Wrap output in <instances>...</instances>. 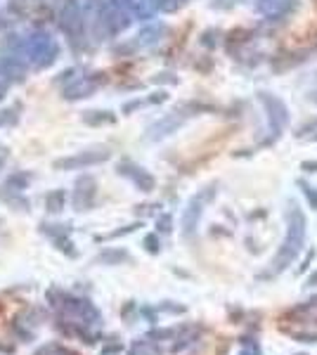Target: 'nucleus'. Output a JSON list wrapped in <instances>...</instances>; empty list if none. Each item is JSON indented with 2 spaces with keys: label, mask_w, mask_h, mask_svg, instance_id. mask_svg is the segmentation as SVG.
Returning <instances> with one entry per match:
<instances>
[{
  "label": "nucleus",
  "mask_w": 317,
  "mask_h": 355,
  "mask_svg": "<svg viewBox=\"0 0 317 355\" xmlns=\"http://www.w3.org/2000/svg\"><path fill=\"white\" fill-rule=\"evenodd\" d=\"M294 338L300 343H317V334H303V332H294Z\"/></svg>",
  "instance_id": "9d476101"
},
{
  "label": "nucleus",
  "mask_w": 317,
  "mask_h": 355,
  "mask_svg": "<svg viewBox=\"0 0 317 355\" xmlns=\"http://www.w3.org/2000/svg\"><path fill=\"white\" fill-rule=\"evenodd\" d=\"M144 246H147L149 254H159V239L154 235H147L144 237Z\"/></svg>",
  "instance_id": "1a4fd4ad"
},
{
  "label": "nucleus",
  "mask_w": 317,
  "mask_h": 355,
  "mask_svg": "<svg viewBox=\"0 0 317 355\" xmlns=\"http://www.w3.org/2000/svg\"><path fill=\"white\" fill-rule=\"evenodd\" d=\"M157 313H173V315H180V313H185V305L182 303H173V301H164V303H159L157 308Z\"/></svg>",
  "instance_id": "6e6552de"
},
{
  "label": "nucleus",
  "mask_w": 317,
  "mask_h": 355,
  "mask_svg": "<svg viewBox=\"0 0 317 355\" xmlns=\"http://www.w3.org/2000/svg\"><path fill=\"white\" fill-rule=\"evenodd\" d=\"M239 355H261V351H258L256 346H249V348H244V351H241Z\"/></svg>",
  "instance_id": "4468645a"
},
{
  "label": "nucleus",
  "mask_w": 317,
  "mask_h": 355,
  "mask_svg": "<svg viewBox=\"0 0 317 355\" xmlns=\"http://www.w3.org/2000/svg\"><path fill=\"white\" fill-rule=\"evenodd\" d=\"M294 8H296V0H256V10L270 19L287 17Z\"/></svg>",
  "instance_id": "39448f33"
},
{
  "label": "nucleus",
  "mask_w": 317,
  "mask_h": 355,
  "mask_svg": "<svg viewBox=\"0 0 317 355\" xmlns=\"http://www.w3.org/2000/svg\"><path fill=\"white\" fill-rule=\"evenodd\" d=\"M121 261H128L126 251H105V254L98 256V263H105V266H116Z\"/></svg>",
  "instance_id": "0eeeda50"
},
{
  "label": "nucleus",
  "mask_w": 317,
  "mask_h": 355,
  "mask_svg": "<svg viewBox=\"0 0 317 355\" xmlns=\"http://www.w3.org/2000/svg\"><path fill=\"white\" fill-rule=\"evenodd\" d=\"M50 305L55 310H60V315H64L67 320H72V327H93L102 322V313L98 310V305L90 303V299L85 296H74V294H64L57 289H50L47 294Z\"/></svg>",
  "instance_id": "f03ea898"
},
{
  "label": "nucleus",
  "mask_w": 317,
  "mask_h": 355,
  "mask_svg": "<svg viewBox=\"0 0 317 355\" xmlns=\"http://www.w3.org/2000/svg\"><path fill=\"white\" fill-rule=\"evenodd\" d=\"M258 100L263 102L267 111V126H270V136L272 138H279V133L289 126V109L277 95H270V93H258Z\"/></svg>",
  "instance_id": "7ed1b4c3"
},
{
  "label": "nucleus",
  "mask_w": 317,
  "mask_h": 355,
  "mask_svg": "<svg viewBox=\"0 0 317 355\" xmlns=\"http://www.w3.org/2000/svg\"><path fill=\"white\" fill-rule=\"evenodd\" d=\"M308 284H310V287H313V284H317V275L310 277V279H308Z\"/></svg>",
  "instance_id": "2eb2a0df"
},
{
  "label": "nucleus",
  "mask_w": 317,
  "mask_h": 355,
  "mask_svg": "<svg viewBox=\"0 0 317 355\" xmlns=\"http://www.w3.org/2000/svg\"><path fill=\"white\" fill-rule=\"evenodd\" d=\"M305 233H308V223H305V216L298 206H289L287 211V235H284L282 246L277 249L275 258H272V272H284L296 256L300 254L305 244Z\"/></svg>",
  "instance_id": "f257e3e1"
},
{
  "label": "nucleus",
  "mask_w": 317,
  "mask_h": 355,
  "mask_svg": "<svg viewBox=\"0 0 317 355\" xmlns=\"http://www.w3.org/2000/svg\"><path fill=\"white\" fill-rule=\"evenodd\" d=\"M211 197H213V190L208 187L206 192L197 195L190 204H187L185 213H182V233H185L187 237H190L197 230V223H199V218H201L204 206H206V202H211Z\"/></svg>",
  "instance_id": "20e7f679"
},
{
  "label": "nucleus",
  "mask_w": 317,
  "mask_h": 355,
  "mask_svg": "<svg viewBox=\"0 0 317 355\" xmlns=\"http://www.w3.org/2000/svg\"><path fill=\"white\" fill-rule=\"evenodd\" d=\"M159 230H164V233H168V230H171V218H168V216H166V218H161Z\"/></svg>",
  "instance_id": "ddd939ff"
},
{
  "label": "nucleus",
  "mask_w": 317,
  "mask_h": 355,
  "mask_svg": "<svg viewBox=\"0 0 317 355\" xmlns=\"http://www.w3.org/2000/svg\"><path fill=\"white\" fill-rule=\"evenodd\" d=\"M300 169L308 171V173H317V161H303V164H300Z\"/></svg>",
  "instance_id": "f8f14e48"
},
{
  "label": "nucleus",
  "mask_w": 317,
  "mask_h": 355,
  "mask_svg": "<svg viewBox=\"0 0 317 355\" xmlns=\"http://www.w3.org/2000/svg\"><path fill=\"white\" fill-rule=\"evenodd\" d=\"M34 355H78V353L72 351V348H67L60 341H50V343H45V346H41Z\"/></svg>",
  "instance_id": "423d86ee"
},
{
  "label": "nucleus",
  "mask_w": 317,
  "mask_h": 355,
  "mask_svg": "<svg viewBox=\"0 0 317 355\" xmlns=\"http://www.w3.org/2000/svg\"><path fill=\"white\" fill-rule=\"evenodd\" d=\"M315 258V251H308V256H305V261L300 263V268H298V272H305L310 268V261Z\"/></svg>",
  "instance_id": "9b49d317"
}]
</instances>
